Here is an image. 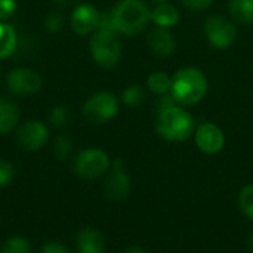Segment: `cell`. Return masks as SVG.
I'll return each mask as SVG.
<instances>
[{
	"mask_svg": "<svg viewBox=\"0 0 253 253\" xmlns=\"http://www.w3.org/2000/svg\"><path fill=\"white\" fill-rule=\"evenodd\" d=\"M170 93L176 104H199L208 93V79L203 74V71L196 67L181 68L172 77Z\"/></svg>",
	"mask_w": 253,
	"mask_h": 253,
	"instance_id": "obj_1",
	"label": "cell"
},
{
	"mask_svg": "<svg viewBox=\"0 0 253 253\" xmlns=\"http://www.w3.org/2000/svg\"><path fill=\"white\" fill-rule=\"evenodd\" d=\"M156 130L169 142H182L194 133V119L188 111L175 105L157 113Z\"/></svg>",
	"mask_w": 253,
	"mask_h": 253,
	"instance_id": "obj_2",
	"label": "cell"
},
{
	"mask_svg": "<svg viewBox=\"0 0 253 253\" xmlns=\"http://www.w3.org/2000/svg\"><path fill=\"white\" fill-rule=\"evenodd\" d=\"M99 15L101 12L89 3L77 4L70 16V24L73 31L79 36L93 34L98 30Z\"/></svg>",
	"mask_w": 253,
	"mask_h": 253,
	"instance_id": "obj_11",
	"label": "cell"
},
{
	"mask_svg": "<svg viewBox=\"0 0 253 253\" xmlns=\"http://www.w3.org/2000/svg\"><path fill=\"white\" fill-rule=\"evenodd\" d=\"M98 30L99 31H108V33H117L116 25H114V19H113V13L111 10H104L99 15V24H98Z\"/></svg>",
	"mask_w": 253,
	"mask_h": 253,
	"instance_id": "obj_27",
	"label": "cell"
},
{
	"mask_svg": "<svg viewBox=\"0 0 253 253\" xmlns=\"http://www.w3.org/2000/svg\"><path fill=\"white\" fill-rule=\"evenodd\" d=\"M145 99V92L141 86H129L122 93V101L129 107H136Z\"/></svg>",
	"mask_w": 253,
	"mask_h": 253,
	"instance_id": "obj_24",
	"label": "cell"
},
{
	"mask_svg": "<svg viewBox=\"0 0 253 253\" xmlns=\"http://www.w3.org/2000/svg\"><path fill=\"white\" fill-rule=\"evenodd\" d=\"M119 111V101L114 93L102 90L96 92L83 104V116L87 122L102 125L114 119Z\"/></svg>",
	"mask_w": 253,
	"mask_h": 253,
	"instance_id": "obj_6",
	"label": "cell"
},
{
	"mask_svg": "<svg viewBox=\"0 0 253 253\" xmlns=\"http://www.w3.org/2000/svg\"><path fill=\"white\" fill-rule=\"evenodd\" d=\"M73 151V142L67 135H59L53 141V154L59 160L68 159V156Z\"/></svg>",
	"mask_w": 253,
	"mask_h": 253,
	"instance_id": "obj_23",
	"label": "cell"
},
{
	"mask_svg": "<svg viewBox=\"0 0 253 253\" xmlns=\"http://www.w3.org/2000/svg\"><path fill=\"white\" fill-rule=\"evenodd\" d=\"M16 12L15 0H0V21H6Z\"/></svg>",
	"mask_w": 253,
	"mask_h": 253,
	"instance_id": "obj_29",
	"label": "cell"
},
{
	"mask_svg": "<svg viewBox=\"0 0 253 253\" xmlns=\"http://www.w3.org/2000/svg\"><path fill=\"white\" fill-rule=\"evenodd\" d=\"M39 253H73L70 251V248H67L64 243L61 242H46L44 245H42L40 252Z\"/></svg>",
	"mask_w": 253,
	"mask_h": 253,
	"instance_id": "obj_28",
	"label": "cell"
},
{
	"mask_svg": "<svg viewBox=\"0 0 253 253\" xmlns=\"http://www.w3.org/2000/svg\"><path fill=\"white\" fill-rule=\"evenodd\" d=\"M0 253H31V242L24 236H13L4 240Z\"/></svg>",
	"mask_w": 253,
	"mask_h": 253,
	"instance_id": "obj_20",
	"label": "cell"
},
{
	"mask_svg": "<svg viewBox=\"0 0 253 253\" xmlns=\"http://www.w3.org/2000/svg\"><path fill=\"white\" fill-rule=\"evenodd\" d=\"M111 13L117 33L125 36L141 33L151 19V10L142 0H120Z\"/></svg>",
	"mask_w": 253,
	"mask_h": 253,
	"instance_id": "obj_3",
	"label": "cell"
},
{
	"mask_svg": "<svg viewBox=\"0 0 253 253\" xmlns=\"http://www.w3.org/2000/svg\"><path fill=\"white\" fill-rule=\"evenodd\" d=\"M249 249L253 252V233L251 234V237H249Z\"/></svg>",
	"mask_w": 253,
	"mask_h": 253,
	"instance_id": "obj_34",
	"label": "cell"
},
{
	"mask_svg": "<svg viewBox=\"0 0 253 253\" xmlns=\"http://www.w3.org/2000/svg\"><path fill=\"white\" fill-rule=\"evenodd\" d=\"M77 253H105V237L93 227L80 230L76 236Z\"/></svg>",
	"mask_w": 253,
	"mask_h": 253,
	"instance_id": "obj_14",
	"label": "cell"
},
{
	"mask_svg": "<svg viewBox=\"0 0 253 253\" xmlns=\"http://www.w3.org/2000/svg\"><path fill=\"white\" fill-rule=\"evenodd\" d=\"M228 10L231 18L242 25L253 22V0H228Z\"/></svg>",
	"mask_w": 253,
	"mask_h": 253,
	"instance_id": "obj_17",
	"label": "cell"
},
{
	"mask_svg": "<svg viewBox=\"0 0 253 253\" xmlns=\"http://www.w3.org/2000/svg\"><path fill=\"white\" fill-rule=\"evenodd\" d=\"M147 84H148V87H150V90H151L153 93H156V95H163V93L170 92L172 79H170L166 73L157 71V73H153V74L148 76Z\"/></svg>",
	"mask_w": 253,
	"mask_h": 253,
	"instance_id": "obj_19",
	"label": "cell"
},
{
	"mask_svg": "<svg viewBox=\"0 0 253 253\" xmlns=\"http://www.w3.org/2000/svg\"><path fill=\"white\" fill-rule=\"evenodd\" d=\"M129 191H130V178L123 169V162L120 159H116L111 163V172L105 179L104 193L107 199L117 202L126 199Z\"/></svg>",
	"mask_w": 253,
	"mask_h": 253,
	"instance_id": "obj_10",
	"label": "cell"
},
{
	"mask_svg": "<svg viewBox=\"0 0 253 253\" xmlns=\"http://www.w3.org/2000/svg\"><path fill=\"white\" fill-rule=\"evenodd\" d=\"M19 108L18 105L6 98V96H0V133L6 135L9 132H12L18 122H19Z\"/></svg>",
	"mask_w": 253,
	"mask_h": 253,
	"instance_id": "obj_15",
	"label": "cell"
},
{
	"mask_svg": "<svg viewBox=\"0 0 253 253\" xmlns=\"http://www.w3.org/2000/svg\"><path fill=\"white\" fill-rule=\"evenodd\" d=\"M239 208L248 219L253 221V184L242 188L239 194Z\"/></svg>",
	"mask_w": 253,
	"mask_h": 253,
	"instance_id": "obj_21",
	"label": "cell"
},
{
	"mask_svg": "<svg viewBox=\"0 0 253 253\" xmlns=\"http://www.w3.org/2000/svg\"><path fill=\"white\" fill-rule=\"evenodd\" d=\"M64 24H65V19H64V15L61 12H50L46 19H44V27L50 31V33H59L62 28H64Z\"/></svg>",
	"mask_w": 253,
	"mask_h": 253,
	"instance_id": "obj_26",
	"label": "cell"
},
{
	"mask_svg": "<svg viewBox=\"0 0 253 253\" xmlns=\"http://www.w3.org/2000/svg\"><path fill=\"white\" fill-rule=\"evenodd\" d=\"M15 179V168L10 162L0 159V188L9 187Z\"/></svg>",
	"mask_w": 253,
	"mask_h": 253,
	"instance_id": "obj_25",
	"label": "cell"
},
{
	"mask_svg": "<svg viewBox=\"0 0 253 253\" xmlns=\"http://www.w3.org/2000/svg\"><path fill=\"white\" fill-rule=\"evenodd\" d=\"M0 77H1V70H0Z\"/></svg>",
	"mask_w": 253,
	"mask_h": 253,
	"instance_id": "obj_36",
	"label": "cell"
},
{
	"mask_svg": "<svg viewBox=\"0 0 253 253\" xmlns=\"http://www.w3.org/2000/svg\"><path fill=\"white\" fill-rule=\"evenodd\" d=\"M147 44H148L150 50L156 56H160V58H166V56L172 55L175 50V39H173L172 33L169 31V28L157 27V28L151 30L147 37Z\"/></svg>",
	"mask_w": 253,
	"mask_h": 253,
	"instance_id": "obj_13",
	"label": "cell"
},
{
	"mask_svg": "<svg viewBox=\"0 0 253 253\" xmlns=\"http://www.w3.org/2000/svg\"><path fill=\"white\" fill-rule=\"evenodd\" d=\"M181 3L193 12H200L208 9L213 3V0H181Z\"/></svg>",
	"mask_w": 253,
	"mask_h": 253,
	"instance_id": "obj_31",
	"label": "cell"
},
{
	"mask_svg": "<svg viewBox=\"0 0 253 253\" xmlns=\"http://www.w3.org/2000/svg\"><path fill=\"white\" fill-rule=\"evenodd\" d=\"M18 49V34L15 28L0 21V59L9 58Z\"/></svg>",
	"mask_w": 253,
	"mask_h": 253,
	"instance_id": "obj_18",
	"label": "cell"
},
{
	"mask_svg": "<svg viewBox=\"0 0 253 253\" xmlns=\"http://www.w3.org/2000/svg\"><path fill=\"white\" fill-rule=\"evenodd\" d=\"M151 19L157 27L170 28L175 27L179 21V10L170 3H159L154 10H151Z\"/></svg>",
	"mask_w": 253,
	"mask_h": 253,
	"instance_id": "obj_16",
	"label": "cell"
},
{
	"mask_svg": "<svg viewBox=\"0 0 253 253\" xmlns=\"http://www.w3.org/2000/svg\"><path fill=\"white\" fill-rule=\"evenodd\" d=\"M89 50L93 61L104 68L116 67L122 58V44L116 33L96 30L90 37Z\"/></svg>",
	"mask_w": 253,
	"mask_h": 253,
	"instance_id": "obj_4",
	"label": "cell"
},
{
	"mask_svg": "<svg viewBox=\"0 0 253 253\" xmlns=\"http://www.w3.org/2000/svg\"><path fill=\"white\" fill-rule=\"evenodd\" d=\"M176 105V101L173 99L172 93L168 92V93H163V95H157V99H156V108H157V113L159 111H163V110H168L170 107H175Z\"/></svg>",
	"mask_w": 253,
	"mask_h": 253,
	"instance_id": "obj_30",
	"label": "cell"
},
{
	"mask_svg": "<svg viewBox=\"0 0 253 253\" xmlns=\"http://www.w3.org/2000/svg\"><path fill=\"white\" fill-rule=\"evenodd\" d=\"M111 168L108 154L101 148L82 150L73 160V170L79 178L96 179Z\"/></svg>",
	"mask_w": 253,
	"mask_h": 253,
	"instance_id": "obj_5",
	"label": "cell"
},
{
	"mask_svg": "<svg viewBox=\"0 0 253 253\" xmlns=\"http://www.w3.org/2000/svg\"><path fill=\"white\" fill-rule=\"evenodd\" d=\"M6 86L9 92L13 93L15 96L25 98V96L36 95L42 89L43 80L37 71L27 67H18L7 73Z\"/></svg>",
	"mask_w": 253,
	"mask_h": 253,
	"instance_id": "obj_7",
	"label": "cell"
},
{
	"mask_svg": "<svg viewBox=\"0 0 253 253\" xmlns=\"http://www.w3.org/2000/svg\"><path fill=\"white\" fill-rule=\"evenodd\" d=\"M49 123L59 129V127H64L67 126V123L70 122V111L67 110V107L64 105H55L50 111H49Z\"/></svg>",
	"mask_w": 253,
	"mask_h": 253,
	"instance_id": "obj_22",
	"label": "cell"
},
{
	"mask_svg": "<svg viewBox=\"0 0 253 253\" xmlns=\"http://www.w3.org/2000/svg\"><path fill=\"white\" fill-rule=\"evenodd\" d=\"M49 132L43 122L39 120H28L22 123L16 130V142L19 148L25 151H39L47 142Z\"/></svg>",
	"mask_w": 253,
	"mask_h": 253,
	"instance_id": "obj_9",
	"label": "cell"
},
{
	"mask_svg": "<svg viewBox=\"0 0 253 253\" xmlns=\"http://www.w3.org/2000/svg\"><path fill=\"white\" fill-rule=\"evenodd\" d=\"M205 34L216 49H228L237 37L236 25L221 15H212L205 21Z\"/></svg>",
	"mask_w": 253,
	"mask_h": 253,
	"instance_id": "obj_8",
	"label": "cell"
},
{
	"mask_svg": "<svg viewBox=\"0 0 253 253\" xmlns=\"http://www.w3.org/2000/svg\"><path fill=\"white\" fill-rule=\"evenodd\" d=\"M80 0H53V3L56 6H61V7H68V6H73L76 3H79Z\"/></svg>",
	"mask_w": 253,
	"mask_h": 253,
	"instance_id": "obj_32",
	"label": "cell"
},
{
	"mask_svg": "<svg viewBox=\"0 0 253 253\" xmlns=\"http://www.w3.org/2000/svg\"><path fill=\"white\" fill-rule=\"evenodd\" d=\"M151 1H156V3H165L166 0H151Z\"/></svg>",
	"mask_w": 253,
	"mask_h": 253,
	"instance_id": "obj_35",
	"label": "cell"
},
{
	"mask_svg": "<svg viewBox=\"0 0 253 253\" xmlns=\"http://www.w3.org/2000/svg\"><path fill=\"white\" fill-rule=\"evenodd\" d=\"M199 150L205 154H216L225 145V136L219 126L213 123H202L194 135Z\"/></svg>",
	"mask_w": 253,
	"mask_h": 253,
	"instance_id": "obj_12",
	"label": "cell"
},
{
	"mask_svg": "<svg viewBox=\"0 0 253 253\" xmlns=\"http://www.w3.org/2000/svg\"><path fill=\"white\" fill-rule=\"evenodd\" d=\"M125 253H147L144 249H141V248H138V246H132V248H129L127 251Z\"/></svg>",
	"mask_w": 253,
	"mask_h": 253,
	"instance_id": "obj_33",
	"label": "cell"
}]
</instances>
